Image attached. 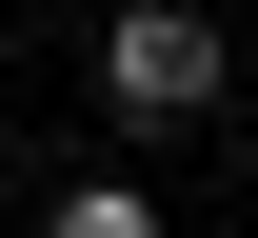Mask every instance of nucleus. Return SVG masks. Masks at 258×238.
Listing matches in <instances>:
<instances>
[{"mask_svg": "<svg viewBox=\"0 0 258 238\" xmlns=\"http://www.w3.org/2000/svg\"><path fill=\"white\" fill-rule=\"evenodd\" d=\"M219 20H179V0H139V20L119 40H99V100H119V119H199V100H219Z\"/></svg>", "mask_w": 258, "mask_h": 238, "instance_id": "obj_1", "label": "nucleus"}]
</instances>
